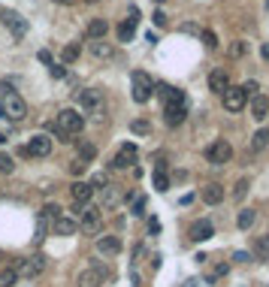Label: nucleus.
Masks as SVG:
<instances>
[{
    "label": "nucleus",
    "mask_w": 269,
    "mask_h": 287,
    "mask_svg": "<svg viewBox=\"0 0 269 287\" xmlns=\"http://www.w3.org/2000/svg\"><path fill=\"white\" fill-rule=\"evenodd\" d=\"M85 127V118L76 112V109H61L58 112V124H55V136L67 139V136H76L79 130Z\"/></svg>",
    "instance_id": "f257e3e1"
},
{
    "label": "nucleus",
    "mask_w": 269,
    "mask_h": 287,
    "mask_svg": "<svg viewBox=\"0 0 269 287\" xmlns=\"http://www.w3.org/2000/svg\"><path fill=\"white\" fill-rule=\"evenodd\" d=\"M79 106H82L88 115H94V121H103V91H97V88L79 91Z\"/></svg>",
    "instance_id": "f03ea898"
},
{
    "label": "nucleus",
    "mask_w": 269,
    "mask_h": 287,
    "mask_svg": "<svg viewBox=\"0 0 269 287\" xmlns=\"http://www.w3.org/2000/svg\"><path fill=\"white\" fill-rule=\"evenodd\" d=\"M130 82H133V100H136V103H148L151 94H154V82H151V76L142 73V70H133V73H130Z\"/></svg>",
    "instance_id": "7ed1b4c3"
},
{
    "label": "nucleus",
    "mask_w": 269,
    "mask_h": 287,
    "mask_svg": "<svg viewBox=\"0 0 269 287\" xmlns=\"http://www.w3.org/2000/svg\"><path fill=\"white\" fill-rule=\"evenodd\" d=\"M46 266H49V260L42 254H31L15 266V272H18V278H39L46 272Z\"/></svg>",
    "instance_id": "20e7f679"
},
{
    "label": "nucleus",
    "mask_w": 269,
    "mask_h": 287,
    "mask_svg": "<svg viewBox=\"0 0 269 287\" xmlns=\"http://www.w3.org/2000/svg\"><path fill=\"white\" fill-rule=\"evenodd\" d=\"M233 158V145L227 142V139H215L209 148H206V160L212 163V166H224V163H230Z\"/></svg>",
    "instance_id": "39448f33"
},
{
    "label": "nucleus",
    "mask_w": 269,
    "mask_h": 287,
    "mask_svg": "<svg viewBox=\"0 0 269 287\" xmlns=\"http://www.w3.org/2000/svg\"><path fill=\"white\" fill-rule=\"evenodd\" d=\"M79 230H85L88 236H97L103 230V209L85 206V209H82V218H79Z\"/></svg>",
    "instance_id": "423d86ee"
},
{
    "label": "nucleus",
    "mask_w": 269,
    "mask_h": 287,
    "mask_svg": "<svg viewBox=\"0 0 269 287\" xmlns=\"http://www.w3.org/2000/svg\"><path fill=\"white\" fill-rule=\"evenodd\" d=\"M0 109H3V118H9V121H25V115H28V103L18 94H6Z\"/></svg>",
    "instance_id": "0eeeda50"
},
{
    "label": "nucleus",
    "mask_w": 269,
    "mask_h": 287,
    "mask_svg": "<svg viewBox=\"0 0 269 287\" xmlns=\"http://www.w3.org/2000/svg\"><path fill=\"white\" fill-rule=\"evenodd\" d=\"M0 18H3V25L9 28L12 39H25V36H28V18H25V15H18V12H12V9H3Z\"/></svg>",
    "instance_id": "6e6552de"
},
{
    "label": "nucleus",
    "mask_w": 269,
    "mask_h": 287,
    "mask_svg": "<svg viewBox=\"0 0 269 287\" xmlns=\"http://www.w3.org/2000/svg\"><path fill=\"white\" fill-rule=\"evenodd\" d=\"M185 118H188V97L185 100H172V103L164 106V121H167L169 127H178Z\"/></svg>",
    "instance_id": "1a4fd4ad"
},
{
    "label": "nucleus",
    "mask_w": 269,
    "mask_h": 287,
    "mask_svg": "<svg viewBox=\"0 0 269 287\" xmlns=\"http://www.w3.org/2000/svg\"><path fill=\"white\" fill-rule=\"evenodd\" d=\"M49 151H52V139H49V136H42V133L31 136V142L21 148V154H25V158H46Z\"/></svg>",
    "instance_id": "9d476101"
},
{
    "label": "nucleus",
    "mask_w": 269,
    "mask_h": 287,
    "mask_svg": "<svg viewBox=\"0 0 269 287\" xmlns=\"http://www.w3.org/2000/svg\"><path fill=\"white\" fill-rule=\"evenodd\" d=\"M221 100H224V109H227V112H242V109H245V103H248L245 91H242V88H236V85H230V88L221 94Z\"/></svg>",
    "instance_id": "9b49d317"
},
{
    "label": "nucleus",
    "mask_w": 269,
    "mask_h": 287,
    "mask_svg": "<svg viewBox=\"0 0 269 287\" xmlns=\"http://www.w3.org/2000/svg\"><path fill=\"white\" fill-rule=\"evenodd\" d=\"M133 163H136V145L127 142V145H121L118 154L112 158V169H127V166H133Z\"/></svg>",
    "instance_id": "f8f14e48"
},
{
    "label": "nucleus",
    "mask_w": 269,
    "mask_h": 287,
    "mask_svg": "<svg viewBox=\"0 0 269 287\" xmlns=\"http://www.w3.org/2000/svg\"><path fill=\"white\" fill-rule=\"evenodd\" d=\"M124 200H127V193H124L121 185H106V188H103V209H115V206L124 203Z\"/></svg>",
    "instance_id": "ddd939ff"
},
{
    "label": "nucleus",
    "mask_w": 269,
    "mask_h": 287,
    "mask_svg": "<svg viewBox=\"0 0 269 287\" xmlns=\"http://www.w3.org/2000/svg\"><path fill=\"white\" fill-rule=\"evenodd\" d=\"M97 251L103 257H118L121 254V239L118 236H97Z\"/></svg>",
    "instance_id": "4468645a"
},
{
    "label": "nucleus",
    "mask_w": 269,
    "mask_h": 287,
    "mask_svg": "<svg viewBox=\"0 0 269 287\" xmlns=\"http://www.w3.org/2000/svg\"><path fill=\"white\" fill-rule=\"evenodd\" d=\"M70 193H73V203L76 206H88V200L94 196V188L88 182H73L70 185Z\"/></svg>",
    "instance_id": "2eb2a0df"
},
{
    "label": "nucleus",
    "mask_w": 269,
    "mask_h": 287,
    "mask_svg": "<svg viewBox=\"0 0 269 287\" xmlns=\"http://www.w3.org/2000/svg\"><path fill=\"white\" fill-rule=\"evenodd\" d=\"M227 88H230V76H227L224 70H212V73H209V91L224 94Z\"/></svg>",
    "instance_id": "dca6fc26"
},
{
    "label": "nucleus",
    "mask_w": 269,
    "mask_h": 287,
    "mask_svg": "<svg viewBox=\"0 0 269 287\" xmlns=\"http://www.w3.org/2000/svg\"><path fill=\"white\" fill-rule=\"evenodd\" d=\"M269 115V97L266 94H254L251 97V118L254 121H263Z\"/></svg>",
    "instance_id": "f3484780"
},
{
    "label": "nucleus",
    "mask_w": 269,
    "mask_h": 287,
    "mask_svg": "<svg viewBox=\"0 0 269 287\" xmlns=\"http://www.w3.org/2000/svg\"><path fill=\"white\" fill-rule=\"evenodd\" d=\"M106 33H109V21H106V18H91V21H88V31H85L88 39L97 42V39H106Z\"/></svg>",
    "instance_id": "a211bd4d"
},
{
    "label": "nucleus",
    "mask_w": 269,
    "mask_h": 287,
    "mask_svg": "<svg viewBox=\"0 0 269 287\" xmlns=\"http://www.w3.org/2000/svg\"><path fill=\"white\" fill-rule=\"evenodd\" d=\"M49 230H52L55 236H73V233L79 230V221H73V218H64V215H61V218L52 224Z\"/></svg>",
    "instance_id": "6ab92c4d"
},
{
    "label": "nucleus",
    "mask_w": 269,
    "mask_h": 287,
    "mask_svg": "<svg viewBox=\"0 0 269 287\" xmlns=\"http://www.w3.org/2000/svg\"><path fill=\"white\" fill-rule=\"evenodd\" d=\"M248 254H251V260L257 257L260 263H266L269 260V236H257V239L251 242V251H248Z\"/></svg>",
    "instance_id": "aec40b11"
},
{
    "label": "nucleus",
    "mask_w": 269,
    "mask_h": 287,
    "mask_svg": "<svg viewBox=\"0 0 269 287\" xmlns=\"http://www.w3.org/2000/svg\"><path fill=\"white\" fill-rule=\"evenodd\" d=\"M200 196H203V203H209V206H218L221 200H224V188L218 185V182H212V185H206L200 191Z\"/></svg>",
    "instance_id": "412c9836"
},
{
    "label": "nucleus",
    "mask_w": 269,
    "mask_h": 287,
    "mask_svg": "<svg viewBox=\"0 0 269 287\" xmlns=\"http://www.w3.org/2000/svg\"><path fill=\"white\" fill-rule=\"evenodd\" d=\"M79 287H103V272H97L94 266L91 269H85V272H79Z\"/></svg>",
    "instance_id": "4be33fe9"
},
{
    "label": "nucleus",
    "mask_w": 269,
    "mask_h": 287,
    "mask_svg": "<svg viewBox=\"0 0 269 287\" xmlns=\"http://www.w3.org/2000/svg\"><path fill=\"white\" fill-rule=\"evenodd\" d=\"M76 151H79V160H82V163H91V160L97 158V145H94V142H88V139H79Z\"/></svg>",
    "instance_id": "5701e85b"
},
{
    "label": "nucleus",
    "mask_w": 269,
    "mask_h": 287,
    "mask_svg": "<svg viewBox=\"0 0 269 287\" xmlns=\"http://www.w3.org/2000/svg\"><path fill=\"white\" fill-rule=\"evenodd\" d=\"M212 233H215V230H212V221H206V218L191 227V236H194L197 242H206V239H212Z\"/></svg>",
    "instance_id": "b1692460"
},
{
    "label": "nucleus",
    "mask_w": 269,
    "mask_h": 287,
    "mask_svg": "<svg viewBox=\"0 0 269 287\" xmlns=\"http://www.w3.org/2000/svg\"><path fill=\"white\" fill-rule=\"evenodd\" d=\"M61 212H64V209H61L58 203H46V206H42V212H39V221H46L49 227H52V224L61 218Z\"/></svg>",
    "instance_id": "393cba45"
},
{
    "label": "nucleus",
    "mask_w": 269,
    "mask_h": 287,
    "mask_svg": "<svg viewBox=\"0 0 269 287\" xmlns=\"http://www.w3.org/2000/svg\"><path fill=\"white\" fill-rule=\"evenodd\" d=\"M91 55L103 61V58H112V55H115V49H112L106 39H97V42H91Z\"/></svg>",
    "instance_id": "a878e982"
},
{
    "label": "nucleus",
    "mask_w": 269,
    "mask_h": 287,
    "mask_svg": "<svg viewBox=\"0 0 269 287\" xmlns=\"http://www.w3.org/2000/svg\"><path fill=\"white\" fill-rule=\"evenodd\" d=\"M158 97H161L164 106H167V103H172V100H185V91H178V88H172V85H161Z\"/></svg>",
    "instance_id": "bb28decb"
},
{
    "label": "nucleus",
    "mask_w": 269,
    "mask_h": 287,
    "mask_svg": "<svg viewBox=\"0 0 269 287\" xmlns=\"http://www.w3.org/2000/svg\"><path fill=\"white\" fill-rule=\"evenodd\" d=\"M266 145H269V127H260L251 136V151H263Z\"/></svg>",
    "instance_id": "cd10ccee"
},
{
    "label": "nucleus",
    "mask_w": 269,
    "mask_h": 287,
    "mask_svg": "<svg viewBox=\"0 0 269 287\" xmlns=\"http://www.w3.org/2000/svg\"><path fill=\"white\" fill-rule=\"evenodd\" d=\"M227 269H230L227 263H218L215 269H209V272H206V284H218V281L227 275Z\"/></svg>",
    "instance_id": "c85d7f7f"
},
{
    "label": "nucleus",
    "mask_w": 269,
    "mask_h": 287,
    "mask_svg": "<svg viewBox=\"0 0 269 287\" xmlns=\"http://www.w3.org/2000/svg\"><path fill=\"white\" fill-rule=\"evenodd\" d=\"M245 52H248V42H245V39H233V42L227 46V55L236 58V61H239V58H245Z\"/></svg>",
    "instance_id": "c756f323"
},
{
    "label": "nucleus",
    "mask_w": 269,
    "mask_h": 287,
    "mask_svg": "<svg viewBox=\"0 0 269 287\" xmlns=\"http://www.w3.org/2000/svg\"><path fill=\"white\" fill-rule=\"evenodd\" d=\"M61 61H64V64L79 61V42H67V46L61 49Z\"/></svg>",
    "instance_id": "7c9ffc66"
},
{
    "label": "nucleus",
    "mask_w": 269,
    "mask_h": 287,
    "mask_svg": "<svg viewBox=\"0 0 269 287\" xmlns=\"http://www.w3.org/2000/svg\"><path fill=\"white\" fill-rule=\"evenodd\" d=\"M254 218H257V215H254V209H242V212H239V218H236V227H239V230H248V227L254 224Z\"/></svg>",
    "instance_id": "2f4dec72"
},
{
    "label": "nucleus",
    "mask_w": 269,
    "mask_h": 287,
    "mask_svg": "<svg viewBox=\"0 0 269 287\" xmlns=\"http://www.w3.org/2000/svg\"><path fill=\"white\" fill-rule=\"evenodd\" d=\"M18 281V272H15V266H6V269H0V284L3 287H12Z\"/></svg>",
    "instance_id": "473e14b6"
},
{
    "label": "nucleus",
    "mask_w": 269,
    "mask_h": 287,
    "mask_svg": "<svg viewBox=\"0 0 269 287\" xmlns=\"http://www.w3.org/2000/svg\"><path fill=\"white\" fill-rule=\"evenodd\" d=\"M130 130H133L136 136H148V133H151V121H145V118H136V121H130Z\"/></svg>",
    "instance_id": "72a5a7b5"
},
{
    "label": "nucleus",
    "mask_w": 269,
    "mask_h": 287,
    "mask_svg": "<svg viewBox=\"0 0 269 287\" xmlns=\"http://www.w3.org/2000/svg\"><path fill=\"white\" fill-rule=\"evenodd\" d=\"M133 31H136V25L121 21V25H118V39H121V42H130V39H133Z\"/></svg>",
    "instance_id": "f704fd0d"
},
{
    "label": "nucleus",
    "mask_w": 269,
    "mask_h": 287,
    "mask_svg": "<svg viewBox=\"0 0 269 287\" xmlns=\"http://www.w3.org/2000/svg\"><path fill=\"white\" fill-rule=\"evenodd\" d=\"M151 182H154V191H161V193L169 191V175H167V172H154Z\"/></svg>",
    "instance_id": "c9c22d12"
},
{
    "label": "nucleus",
    "mask_w": 269,
    "mask_h": 287,
    "mask_svg": "<svg viewBox=\"0 0 269 287\" xmlns=\"http://www.w3.org/2000/svg\"><path fill=\"white\" fill-rule=\"evenodd\" d=\"M12 169H15V163H12V158H9L6 151H0V172H3V175H9Z\"/></svg>",
    "instance_id": "e433bc0d"
},
{
    "label": "nucleus",
    "mask_w": 269,
    "mask_h": 287,
    "mask_svg": "<svg viewBox=\"0 0 269 287\" xmlns=\"http://www.w3.org/2000/svg\"><path fill=\"white\" fill-rule=\"evenodd\" d=\"M88 185H91V188H94V191H103V188H106V185H109V175H106V172H97V175H94V179H91V182H88Z\"/></svg>",
    "instance_id": "4c0bfd02"
},
{
    "label": "nucleus",
    "mask_w": 269,
    "mask_h": 287,
    "mask_svg": "<svg viewBox=\"0 0 269 287\" xmlns=\"http://www.w3.org/2000/svg\"><path fill=\"white\" fill-rule=\"evenodd\" d=\"M203 42H206V49H218V36H215V31H200Z\"/></svg>",
    "instance_id": "58836bf2"
},
{
    "label": "nucleus",
    "mask_w": 269,
    "mask_h": 287,
    "mask_svg": "<svg viewBox=\"0 0 269 287\" xmlns=\"http://www.w3.org/2000/svg\"><path fill=\"white\" fill-rule=\"evenodd\" d=\"M245 191H248V179H239V182H236V188H233V200H242Z\"/></svg>",
    "instance_id": "ea45409f"
},
{
    "label": "nucleus",
    "mask_w": 269,
    "mask_h": 287,
    "mask_svg": "<svg viewBox=\"0 0 269 287\" xmlns=\"http://www.w3.org/2000/svg\"><path fill=\"white\" fill-rule=\"evenodd\" d=\"M239 88H242V91H245V97H254V94H260V91H257V88H260V85H257V82H254V79H248V82H245V85H239Z\"/></svg>",
    "instance_id": "a19ab883"
},
{
    "label": "nucleus",
    "mask_w": 269,
    "mask_h": 287,
    "mask_svg": "<svg viewBox=\"0 0 269 287\" xmlns=\"http://www.w3.org/2000/svg\"><path fill=\"white\" fill-rule=\"evenodd\" d=\"M85 169H88V163H82V160H79V158H76V160H73V163H70V172H73V175H82Z\"/></svg>",
    "instance_id": "79ce46f5"
},
{
    "label": "nucleus",
    "mask_w": 269,
    "mask_h": 287,
    "mask_svg": "<svg viewBox=\"0 0 269 287\" xmlns=\"http://www.w3.org/2000/svg\"><path fill=\"white\" fill-rule=\"evenodd\" d=\"M49 73H52V79H64V76H67L64 64H52V67H49Z\"/></svg>",
    "instance_id": "37998d69"
},
{
    "label": "nucleus",
    "mask_w": 269,
    "mask_h": 287,
    "mask_svg": "<svg viewBox=\"0 0 269 287\" xmlns=\"http://www.w3.org/2000/svg\"><path fill=\"white\" fill-rule=\"evenodd\" d=\"M145 212V196H136L133 200V209H130V215H142Z\"/></svg>",
    "instance_id": "c03bdc74"
},
{
    "label": "nucleus",
    "mask_w": 269,
    "mask_h": 287,
    "mask_svg": "<svg viewBox=\"0 0 269 287\" xmlns=\"http://www.w3.org/2000/svg\"><path fill=\"white\" fill-rule=\"evenodd\" d=\"M46 233H49V224L36 221V242H42V239H46Z\"/></svg>",
    "instance_id": "a18cd8bd"
},
{
    "label": "nucleus",
    "mask_w": 269,
    "mask_h": 287,
    "mask_svg": "<svg viewBox=\"0 0 269 287\" xmlns=\"http://www.w3.org/2000/svg\"><path fill=\"white\" fill-rule=\"evenodd\" d=\"M151 18H154V25H158V28H164V25H167V15H164V12H161V9H158V12H154V15H151Z\"/></svg>",
    "instance_id": "49530a36"
},
{
    "label": "nucleus",
    "mask_w": 269,
    "mask_h": 287,
    "mask_svg": "<svg viewBox=\"0 0 269 287\" xmlns=\"http://www.w3.org/2000/svg\"><path fill=\"white\" fill-rule=\"evenodd\" d=\"M233 260H236V263H248V260H251V254H248V251H236Z\"/></svg>",
    "instance_id": "de8ad7c7"
},
{
    "label": "nucleus",
    "mask_w": 269,
    "mask_h": 287,
    "mask_svg": "<svg viewBox=\"0 0 269 287\" xmlns=\"http://www.w3.org/2000/svg\"><path fill=\"white\" fill-rule=\"evenodd\" d=\"M182 33H197L200 36V28L197 25H182Z\"/></svg>",
    "instance_id": "09e8293b"
},
{
    "label": "nucleus",
    "mask_w": 269,
    "mask_h": 287,
    "mask_svg": "<svg viewBox=\"0 0 269 287\" xmlns=\"http://www.w3.org/2000/svg\"><path fill=\"white\" fill-rule=\"evenodd\" d=\"M39 61H42V64H49V67L55 64V61H52V55H49V52H39Z\"/></svg>",
    "instance_id": "8fccbe9b"
},
{
    "label": "nucleus",
    "mask_w": 269,
    "mask_h": 287,
    "mask_svg": "<svg viewBox=\"0 0 269 287\" xmlns=\"http://www.w3.org/2000/svg\"><path fill=\"white\" fill-rule=\"evenodd\" d=\"M55 3H64V6H73V3H76V0H55Z\"/></svg>",
    "instance_id": "3c124183"
},
{
    "label": "nucleus",
    "mask_w": 269,
    "mask_h": 287,
    "mask_svg": "<svg viewBox=\"0 0 269 287\" xmlns=\"http://www.w3.org/2000/svg\"><path fill=\"white\" fill-rule=\"evenodd\" d=\"M85 3H88V6H94V3H100V0H85Z\"/></svg>",
    "instance_id": "603ef678"
},
{
    "label": "nucleus",
    "mask_w": 269,
    "mask_h": 287,
    "mask_svg": "<svg viewBox=\"0 0 269 287\" xmlns=\"http://www.w3.org/2000/svg\"><path fill=\"white\" fill-rule=\"evenodd\" d=\"M0 118H3V109H0Z\"/></svg>",
    "instance_id": "864d4df0"
},
{
    "label": "nucleus",
    "mask_w": 269,
    "mask_h": 287,
    "mask_svg": "<svg viewBox=\"0 0 269 287\" xmlns=\"http://www.w3.org/2000/svg\"><path fill=\"white\" fill-rule=\"evenodd\" d=\"M266 6H269V0H266Z\"/></svg>",
    "instance_id": "5fc2aeb1"
}]
</instances>
